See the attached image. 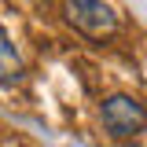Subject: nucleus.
<instances>
[{
    "label": "nucleus",
    "mask_w": 147,
    "mask_h": 147,
    "mask_svg": "<svg viewBox=\"0 0 147 147\" xmlns=\"http://www.w3.org/2000/svg\"><path fill=\"white\" fill-rule=\"evenodd\" d=\"M99 125L110 140H132L147 129V103L132 92H110L99 103Z\"/></svg>",
    "instance_id": "f257e3e1"
},
{
    "label": "nucleus",
    "mask_w": 147,
    "mask_h": 147,
    "mask_svg": "<svg viewBox=\"0 0 147 147\" xmlns=\"http://www.w3.org/2000/svg\"><path fill=\"white\" fill-rule=\"evenodd\" d=\"M63 22L88 40H107V37L118 33L121 15L107 0H66L63 4Z\"/></svg>",
    "instance_id": "f03ea898"
},
{
    "label": "nucleus",
    "mask_w": 147,
    "mask_h": 147,
    "mask_svg": "<svg viewBox=\"0 0 147 147\" xmlns=\"http://www.w3.org/2000/svg\"><path fill=\"white\" fill-rule=\"evenodd\" d=\"M22 81H26V59L0 26V88H18Z\"/></svg>",
    "instance_id": "7ed1b4c3"
}]
</instances>
